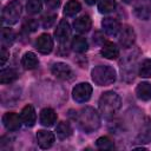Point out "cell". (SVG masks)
Instances as JSON below:
<instances>
[{"mask_svg": "<svg viewBox=\"0 0 151 151\" xmlns=\"http://www.w3.org/2000/svg\"><path fill=\"white\" fill-rule=\"evenodd\" d=\"M35 47L37 50L42 53V54H48L52 50H53V39L50 34H41L38 39H37V42H35Z\"/></svg>", "mask_w": 151, "mask_h": 151, "instance_id": "10", "label": "cell"}, {"mask_svg": "<svg viewBox=\"0 0 151 151\" xmlns=\"http://www.w3.org/2000/svg\"><path fill=\"white\" fill-rule=\"evenodd\" d=\"M44 2L46 4V6L48 8H52V9H55L60 6V2L61 0H44Z\"/></svg>", "mask_w": 151, "mask_h": 151, "instance_id": "34", "label": "cell"}, {"mask_svg": "<svg viewBox=\"0 0 151 151\" xmlns=\"http://www.w3.org/2000/svg\"><path fill=\"white\" fill-rule=\"evenodd\" d=\"M123 1H124L125 4H132V2L134 1V0H123Z\"/></svg>", "mask_w": 151, "mask_h": 151, "instance_id": "36", "label": "cell"}, {"mask_svg": "<svg viewBox=\"0 0 151 151\" xmlns=\"http://www.w3.org/2000/svg\"><path fill=\"white\" fill-rule=\"evenodd\" d=\"M54 35H55V39L59 42H66L67 39L70 38V35H71V27H70V24L65 19L60 20V22L58 24L57 29L54 32Z\"/></svg>", "mask_w": 151, "mask_h": 151, "instance_id": "11", "label": "cell"}, {"mask_svg": "<svg viewBox=\"0 0 151 151\" xmlns=\"http://www.w3.org/2000/svg\"><path fill=\"white\" fill-rule=\"evenodd\" d=\"M80 9H81V6L77 0H70L66 2L64 7V14L67 17H74L77 13L80 12Z\"/></svg>", "mask_w": 151, "mask_h": 151, "instance_id": "22", "label": "cell"}, {"mask_svg": "<svg viewBox=\"0 0 151 151\" xmlns=\"http://www.w3.org/2000/svg\"><path fill=\"white\" fill-rule=\"evenodd\" d=\"M8 57H9V52L6 50L5 46H2V48H1V54H0V65H1V66H4V65L6 64Z\"/></svg>", "mask_w": 151, "mask_h": 151, "instance_id": "33", "label": "cell"}, {"mask_svg": "<svg viewBox=\"0 0 151 151\" xmlns=\"http://www.w3.org/2000/svg\"><path fill=\"white\" fill-rule=\"evenodd\" d=\"M137 54H133V52L127 53L122 60H120V70H122V78H124L125 81H131L134 78V70H136V61H137Z\"/></svg>", "mask_w": 151, "mask_h": 151, "instance_id": "4", "label": "cell"}, {"mask_svg": "<svg viewBox=\"0 0 151 151\" xmlns=\"http://www.w3.org/2000/svg\"><path fill=\"white\" fill-rule=\"evenodd\" d=\"M92 86L88 83H80L76 85L72 91V97L77 103H85L91 98Z\"/></svg>", "mask_w": 151, "mask_h": 151, "instance_id": "6", "label": "cell"}, {"mask_svg": "<svg viewBox=\"0 0 151 151\" xmlns=\"http://www.w3.org/2000/svg\"><path fill=\"white\" fill-rule=\"evenodd\" d=\"M14 38H15V34H14V32L11 28H7V27L2 28V32H1V41H2V45L4 46L5 45H11L13 42Z\"/></svg>", "mask_w": 151, "mask_h": 151, "instance_id": "29", "label": "cell"}, {"mask_svg": "<svg viewBox=\"0 0 151 151\" xmlns=\"http://www.w3.org/2000/svg\"><path fill=\"white\" fill-rule=\"evenodd\" d=\"M21 14V5L19 1L13 0L8 2L2 9V21L7 25H13L18 22Z\"/></svg>", "mask_w": 151, "mask_h": 151, "instance_id": "5", "label": "cell"}, {"mask_svg": "<svg viewBox=\"0 0 151 151\" xmlns=\"http://www.w3.org/2000/svg\"><path fill=\"white\" fill-rule=\"evenodd\" d=\"M120 106H122L120 97L113 91H107L103 93L99 99V110L105 118L113 117L118 112Z\"/></svg>", "mask_w": 151, "mask_h": 151, "instance_id": "2", "label": "cell"}, {"mask_svg": "<svg viewBox=\"0 0 151 151\" xmlns=\"http://www.w3.org/2000/svg\"><path fill=\"white\" fill-rule=\"evenodd\" d=\"M20 118H21V122L25 126L27 127H32L34 124H35V120H37V114H35V110L32 105H26L22 110H21V113H20Z\"/></svg>", "mask_w": 151, "mask_h": 151, "instance_id": "12", "label": "cell"}, {"mask_svg": "<svg viewBox=\"0 0 151 151\" xmlns=\"http://www.w3.org/2000/svg\"><path fill=\"white\" fill-rule=\"evenodd\" d=\"M55 120H57V113L54 112L53 109L46 107V109L41 110V112H40V123H41V125H44L46 127H50V126L54 125Z\"/></svg>", "mask_w": 151, "mask_h": 151, "instance_id": "16", "label": "cell"}, {"mask_svg": "<svg viewBox=\"0 0 151 151\" xmlns=\"http://www.w3.org/2000/svg\"><path fill=\"white\" fill-rule=\"evenodd\" d=\"M91 26H92V21H91V18L88 15H81V17L77 18L73 22V27L78 33L88 32Z\"/></svg>", "mask_w": 151, "mask_h": 151, "instance_id": "15", "label": "cell"}, {"mask_svg": "<svg viewBox=\"0 0 151 151\" xmlns=\"http://www.w3.org/2000/svg\"><path fill=\"white\" fill-rule=\"evenodd\" d=\"M101 26H103L104 32L107 35H117L122 28L119 21L114 18H105L101 21Z\"/></svg>", "mask_w": 151, "mask_h": 151, "instance_id": "14", "label": "cell"}, {"mask_svg": "<svg viewBox=\"0 0 151 151\" xmlns=\"http://www.w3.org/2000/svg\"><path fill=\"white\" fill-rule=\"evenodd\" d=\"M92 80L99 86H107L114 83L116 80V71L107 65H98L96 66L92 72Z\"/></svg>", "mask_w": 151, "mask_h": 151, "instance_id": "3", "label": "cell"}, {"mask_svg": "<svg viewBox=\"0 0 151 151\" xmlns=\"http://www.w3.org/2000/svg\"><path fill=\"white\" fill-rule=\"evenodd\" d=\"M72 48L74 52L77 53H84L87 51L88 48V44H87V40L84 38V37H74L73 40H72Z\"/></svg>", "mask_w": 151, "mask_h": 151, "instance_id": "21", "label": "cell"}, {"mask_svg": "<svg viewBox=\"0 0 151 151\" xmlns=\"http://www.w3.org/2000/svg\"><path fill=\"white\" fill-rule=\"evenodd\" d=\"M136 94L140 100H150L151 99V84L144 81L138 84V86L136 87Z\"/></svg>", "mask_w": 151, "mask_h": 151, "instance_id": "19", "label": "cell"}, {"mask_svg": "<svg viewBox=\"0 0 151 151\" xmlns=\"http://www.w3.org/2000/svg\"><path fill=\"white\" fill-rule=\"evenodd\" d=\"M24 29H26L27 32H34L37 28H38V22L34 20V19H27L24 25H22Z\"/></svg>", "mask_w": 151, "mask_h": 151, "instance_id": "31", "label": "cell"}, {"mask_svg": "<svg viewBox=\"0 0 151 151\" xmlns=\"http://www.w3.org/2000/svg\"><path fill=\"white\" fill-rule=\"evenodd\" d=\"M97 1H98V0H85V2H86L87 5H94Z\"/></svg>", "mask_w": 151, "mask_h": 151, "instance_id": "35", "label": "cell"}, {"mask_svg": "<svg viewBox=\"0 0 151 151\" xmlns=\"http://www.w3.org/2000/svg\"><path fill=\"white\" fill-rule=\"evenodd\" d=\"M134 13L139 19L146 20L151 15V8L145 1H140L136 7H134Z\"/></svg>", "mask_w": 151, "mask_h": 151, "instance_id": "20", "label": "cell"}, {"mask_svg": "<svg viewBox=\"0 0 151 151\" xmlns=\"http://www.w3.org/2000/svg\"><path fill=\"white\" fill-rule=\"evenodd\" d=\"M116 8V0H100L98 5V9L103 14H107L113 12Z\"/></svg>", "mask_w": 151, "mask_h": 151, "instance_id": "25", "label": "cell"}, {"mask_svg": "<svg viewBox=\"0 0 151 151\" xmlns=\"http://www.w3.org/2000/svg\"><path fill=\"white\" fill-rule=\"evenodd\" d=\"M55 132H57V136L60 138V139H66L71 136L72 133V129L68 123L66 122H60L58 125H57V129H55Z\"/></svg>", "mask_w": 151, "mask_h": 151, "instance_id": "24", "label": "cell"}, {"mask_svg": "<svg viewBox=\"0 0 151 151\" xmlns=\"http://www.w3.org/2000/svg\"><path fill=\"white\" fill-rule=\"evenodd\" d=\"M138 73L142 78H151V59H145L142 61L138 68Z\"/></svg>", "mask_w": 151, "mask_h": 151, "instance_id": "26", "label": "cell"}, {"mask_svg": "<svg viewBox=\"0 0 151 151\" xmlns=\"http://www.w3.org/2000/svg\"><path fill=\"white\" fill-rule=\"evenodd\" d=\"M100 53L106 59H116V58L119 57V48L117 47V45L114 42L107 41L103 45V47L100 50Z\"/></svg>", "mask_w": 151, "mask_h": 151, "instance_id": "17", "label": "cell"}, {"mask_svg": "<svg viewBox=\"0 0 151 151\" xmlns=\"http://www.w3.org/2000/svg\"><path fill=\"white\" fill-rule=\"evenodd\" d=\"M18 77V73L14 68H4L0 72V83L1 84H9L14 81Z\"/></svg>", "mask_w": 151, "mask_h": 151, "instance_id": "23", "label": "cell"}, {"mask_svg": "<svg viewBox=\"0 0 151 151\" xmlns=\"http://www.w3.org/2000/svg\"><path fill=\"white\" fill-rule=\"evenodd\" d=\"M76 119H77V123H78L79 127L86 133L94 132L100 126L99 113L93 107H90V106H86V107L81 109L77 113Z\"/></svg>", "mask_w": 151, "mask_h": 151, "instance_id": "1", "label": "cell"}, {"mask_svg": "<svg viewBox=\"0 0 151 151\" xmlns=\"http://www.w3.org/2000/svg\"><path fill=\"white\" fill-rule=\"evenodd\" d=\"M96 145L100 150H112L114 147L113 142L109 137H99L96 142Z\"/></svg>", "mask_w": 151, "mask_h": 151, "instance_id": "28", "label": "cell"}, {"mask_svg": "<svg viewBox=\"0 0 151 151\" xmlns=\"http://www.w3.org/2000/svg\"><path fill=\"white\" fill-rule=\"evenodd\" d=\"M21 118L14 112H7L2 117V124L8 131H17L21 126Z\"/></svg>", "mask_w": 151, "mask_h": 151, "instance_id": "9", "label": "cell"}, {"mask_svg": "<svg viewBox=\"0 0 151 151\" xmlns=\"http://www.w3.org/2000/svg\"><path fill=\"white\" fill-rule=\"evenodd\" d=\"M54 134L50 131H46V130H40L38 131L37 133V140H38V145L41 147V149H50L53 143H54Z\"/></svg>", "mask_w": 151, "mask_h": 151, "instance_id": "13", "label": "cell"}, {"mask_svg": "<svg viewBox=\"0 0 151 151\" xmlns=\"http://www.w3.org/2000/svg\"><path fill=\"white\" fill-rule=\"evenodd\" d=\"M21 65L26 70H34L39 65V60L33 52H26L21 58Z\"/></svg>", "mask_w": 151, "mask_h": 151, "instance_id": "18", "label": "cell"}, {"mask_svg": "<svg viewBox=\"0 0 151 151\" xmlns=\"http://www.w3.org/2000/svg\"><path fill=\"white\" fill-rule=\"evenodd\" d=\"M55 18H57L55 14H47V15H45L42 18V27L44 28H50L54 24Z\"/></svg>", "mask_w": 151, "mask_h": 151, "instance_id": "32", "label": "cell"}, {"mask_svg": "<svg viewBox=\"0 0 151 151\" xmlns=\"http://www.w3.org/2000/svg\"><path fill=\"white\" fill-rule=\"evenodd\" d=\"M139 139L143 140V143L151 142V120H146V123L143 125L139 133Z\"/></svg>", "mask_w": 151, "mask_h": 151, "instance_id": "27", "label": "cell"}, {"mask_svg": "<svg viewBox=\"0 0 151 151\" xmlns=\"http://www.w3.org/2000/svg\"><path fill=\"white\" fill-rule=\"evenodd\" d=\"M51 72L53 76L63 80H70L73 76L71 67L65 63H54L51 67Z\"/></svg>", "mask_w": 151, "mask_h": 151, "instance_id": "8", "label": "cell"}, {"mask_svg": "<svg viewBox=\"0 0 151 151\" xmlns=\"http://www.w3.org/2000/svg\"><path fill=\"white\" fill-rule=\"evenodd\" d=\"M136 40V33L131 26H123L119 31V45L124 48H130Z\"/></svg>", "mask_w": 151, "mask_h": 151, "instance_id": "7", "label": "cell"}, {"mask_svg": "<svg viewBox=\"0 0 151 151\" xmlns=\"http://www.w3.org/2000/svg\"><path fill=\"white\" fill-rule=\"evenodd\" d=\"M26 11L31 14L39 13L41 11V0H28L26 4Z\"/></svg>", "mask_w": 151, "mask_h": 151, "instance_id": "30", "label": "cell"}]
</instances>
